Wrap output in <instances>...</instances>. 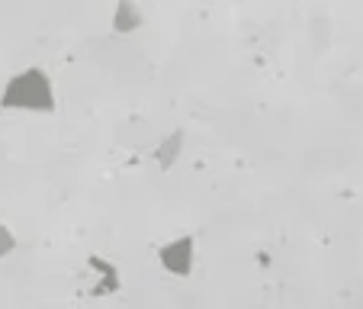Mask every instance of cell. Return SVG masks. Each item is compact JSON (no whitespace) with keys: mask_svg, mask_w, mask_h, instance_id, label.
<instances>
[{"mask_svg":"<svg viewBox=\"0 0 363 309\" xmlns=\"http://www.w3.org/2000/svg\"><path fill=\"white\" fill-rule=\"evenodd\" d=\"M4 107H23V110H52V90L42 75H20L13 87L4 94Z\"/></svg>","mask_w":363,"mask_h":309,"instance_id":"obj_1","label":"cell"},{"mask_svg":"<svg viewBox=\"0 0 363 309\" xmlns=\"http://www.w3.org/2000/svg\"><path fill=\"white\" fill-rule=\"evenodd\" d=\"M158 264L174 277H190L196 264V239L193 235H177L158 248Z\"/></svg>","mask_w":363,"mask_h":309,"instance_id":"obj_2","label":"cell"},{"mask_svg":"<svg viewBox=\"0 0 363 309\" xmlns=\"http://www.w3.org/2000/svg\"><path fill=\"white\" fill-rule=\"evenodd\" d=\"M90 271H96V293H113L119 287V274L110 261H103V258H90Z\"/></svg>","mask_w":363,"mask_h":309,"instance_id":"obj_3","label":"cell"},{"mask_svg":"<svg viewBox=\"0 0 363 309\" xmlns=\"http://www.w3.org/2000/svg\"><path fill=\"white\" fill-rule=\"evenodd\" d=\"M13 248H16V235L10 232V226H4V222H0V258H7Z\"/></svg>","mask_w":363,"mask_h":309,"instance_id":"obj_4","label":"cell"}]
</instances>
